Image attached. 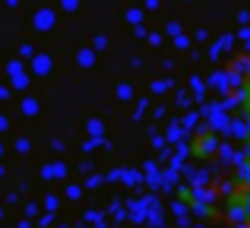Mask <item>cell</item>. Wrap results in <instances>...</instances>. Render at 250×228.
I'll return each mask as SVG.
<instances>
[{
  "mask_svg": "<svg viewBox=\"0 0 250 228\" xmlns=\"http://www.w3.org/2000/svg\"><path fill=\"white\" fill-rule=\"evenodd\" d=\"M190 200L209 228H250V48L225 57L193 136Z\"/></svg>",
  "mask_w": 250,
  "mask_h": 228,
  "instance_id": "cell-1",
  "label": "cell"
}]
</instances>
